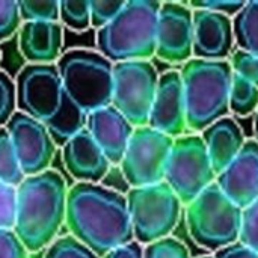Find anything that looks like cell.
<instances>
[{
  "label": "cell",
  "mask_w": 258,
  "mask_h": 258,
  "mask_svg": "<svg viewBox=\"0 0 258 258\" xmlns=\"http://www.w3.org/2000/svg\"><path fill=\"white\" fill-rule=\"evenodd\" d=\"M213 258H258V254L237 240L236 243L216 251Z\"/></svg>",
  "instance_id": "obj_37"
},
{
  "label": "cell",
  "mask_w": 258,
  "mask_h": 258,
  "mask_svg": "<svg viewBox=\"0 0 258 258\" xmlns=\"http://www.w3.org/2000/svg\"><path fill=\"white\" fill-rule=\"evenodd\" d=\"M21 20L24 21H51L60 18L57 0H23L18 2Z\"/></svg>",
  "instance_id": "obj_26"
},
{
  "label": "cell",
  "mask_w": 258,
  "mask_h": 258,
  "mask_svg": "<svg viewBox=\"0 0 258 258\" xmlns=\"http://www.w3.org/2000/svg\"><path fill=\"white\" fill-rule=\"evenodd\" d=\"M174 138L148 125L135 128L125 154L119 163L130 187H145L165 181L166 165Z\"/></svg>",
  "instance_id": "obj_10"
},
{
  "label": "cell",
  "mask_w": 258,
  "mask_h": 258,
  "mask_svg": "<svg viewBox=\"0 0 258 258\" xmlns=\"http://www.w3.org/2000/svg\"><path fill=\"white\" fill-rule=\"evenodd\" d=\"M103 258H144V248L136 240L115 248L113 251L107 252Z\"/></svg>",
  "instance_id": "obj_38"
},
{
  "label": "cell",
  "mask_w": 258,
  "mask_h": 258,
  "mask_svg": "<svg viewBox=\"0 0 258 258\" xmlns=\"http://www.w3.org/2000/svg\"><path fill=\"white\" fill-rule=\"evenodd\" d=\"M60 21L71 30L83 32L91 26L89 0H62L59 2Z\"/></svg>",
  "instance_id": "obj_25"
},
{
  "label": "cell",
  "mask_w": 258,
  "mask_h": 258,
  "mask_svg": "<svg viewBox=\"0 0 258 258\" xmlns=\"http://www.w3.org/2000/svg\"><path fill=\"white\" fill-rule=\"evenodd\" d=\"M17 216V187L0 181V228L14 230Z\"/></svg>",
  "instance_id": "obj_34"
},
{
  "label": "cell",
  "mask_w": 258,
  "mask_h": 258,
  "mask_svg": "<svg viewBox=\"0 0 258 258\" xmlns=\"http://www.w3.org/2000/svg\"><path fill=\"white\" fill-rule=\"evenodd\" d=\"M18 44L30 63H54L62 56V24L59 21H24L20 27Z\"/></svg>",
  "instance_id": "obj_19"
},
{
  "label": "cell",
  "mask_w": 258,
  "mask_h": 258,
  "mask_svg": "<svg viewBox=\"0 0 258 258\" xmlns=\"http://www.w3.org/2000/svg\"><path fill=\"white\" fill-rule=\"evenodd\" d=\"M258 109V88L243 77L233 73L230 91V110L236 115L246 116Z\"/></svg>",
  "instance_id": "obj_23"
},
{
  "label": "cell",
  "mask_w": 258,
  "mask_h": 258,
  "mask_svg": "<svg viewBox=\"0 0 258 258\" xmlns=\"http://www.w3.org/2000/svg\"><path fill=\"white\" fill-rule=\"evenodd\" d=\"M192 11L194 57L206 60H227V57L231 56L234 45V30L231 17L206 9Z\"/></svg>",
  "instance_id": "obj_16"
},
{
  "label": "cell",
  "mask_w": 258,
  "mask_h": 258,
  "mask_svg": "<svg viewBox=\"0 0 258 258\" xmlns=\"http://www.w3.org/2000/svg\"><path fill=\"white\" fill-rule=\"evenodd\" d=\"M218 187L242 210L258 200V144L255 139L245 142L239 156L216 175Z\"/></svg>",
  "instance_id": "obj_15"
},
{
  "label": "cell",
  "mask_w": 258,
  "mask_h": 258,
  "mask_svg": "<svg viewBox=\"0 0 258 258\" xmlns=\"http://www.w3.org/2000/svg\"><path fill=\"white\" fill-rule=\"evenodd\" d=\"M233 30L239 50L258 56V0L246 2L233 18Z\"/></svg>",
  "instance_id": "obj_22"
},
{
  "label": "cell",
  "mask_w": 258,
  "mask_h": 258,
  "mask_svg": "<svg viewBox=\"0 0 258 258\" xmlns=\"http://www.w3.org/2000/svg\"><path fill=\"white\" fill-rule=\"evenodd\" d=\"M242 212L213 183L186 206L189 234L197 245L216 252L239 240Z\"/></svg>",
  "instance_id": "obj_6"
},
{
  "label": "cell",
  "mask_w": 258,
  "mask_h": 258,
  "mask_svg": "<svg viewBox=\"0 0 258 258\" xmlns=\"http://www.w3.org/2000/svg\"><path fill=\"white\" fill-rule=\"evenodd\" d=\"M17 107L20 112L50 122L62 109L67 92L56 63H29L17 76Z\"/></svg>",
  "instance_id": "obj_11"
},
{
  "label": "cell",
  "mask_w": 258,
  "mask_h": 258,
  "mask_svg": "<svg viewBox=\"0 0 258 258\" xmlns=\"http://www.w3.org/2000/svg\"><path fill=\"white\" fill-rule=\"evenodd\" d=\"M245 5L246 2H240V0H203V2L194 0L187 3L190 9H206V11L224 14L228 17H236Z\"/></svg>",
  "instance_id": "obj_35"
},
{
  "label": "cell",
  "mask_w": 258,
  "mask_h": 258,
  "mask_svg": "<svg viewBox=\"0 0 258 258\" xmlns=\"http://www.w3.org/2000/svg\"><path fill=\"white\" fill-rule=\"evenodd\" d=\"M239 242L258 254V200L242 212Z\"/></svg>",
  "instance_id": "obj_32"
},
{
  "label": "cell",
  "mask_w": 258,
  "mask_h": 258,
  "mask_svg": "<svg viewBox=\"0 0 258 258\" xmlns=\"http://www.w3.org/2000/svg\"><path fill=\"white\" fill-rule=\"evenodd\" d=\"M165 181L171 186L183 206L192 203L216 181V174L201 135H183L174 139Z\"/></svg>",
  "instance_id": "obj_9"
},
{
  "label": "cell",
  "mask_w": 258,
  "mask_h": 258,
  "mask_svg": "<svg viewBox=\"0 0 258 258\" xmlns=\"http://www.w3.org/2000/svg\"><path fill=\"white\" fill-rule=\"evenodd\" d=\"M86 130L112 165H119L135 127L112 104L88 115Z\"/></svg>",
  "instance_id": "obj_17"
},
{
  "label": "cell",
  "mask_w": 258,
  "mask_h": 258,
  "mask_svg": "<svg viewBox=\"0 0 258 258\" xmlns=\"http://www.w3.org/2000/svg\"><path fill=\"white\" fill-rule=\"evenodd\" d=\"M62 148L65 168L79 183L98 184L110 169L112 163L86 128L71 138Z\"/></svg>",
  "instance_id": "obj_18"
},
{
  "label": "cell",
  "mask_w": 258,
  "mask_h": 258,
  "mask_svg": "<svg viewBox=\"0 0 258 258\" xmlns=\"http://www.w3.org/2000/svg\"><path fill=\"white\" fill-rule=\"evenodd\" d=\"M201 138L216 175L239 156L246 142L240 125L230 116L213 122L201 133Z\"/></svg>",
  "instance_id": "obj_20"
},
{
  "label": "cell",
  "mask_w": 258,
  "mask_h": 258,
  "mask_svg": "<svg viewBox=\"0 0 258 258\" xmlns=\"http://www.w3.org/2000/svg\"><path fill=\"white\" fill-rule=\"evenodd\" d=\"M65 224L100 258L135 240L125 195L94 183H76L68 190Z\"/></svg>",
  "instance_id": "obj_1"
},
{
  "label": "cell",
  "mask_w": 258,
  "mask_h": 258,
  "mask_svg": "<svg viewBox=\"0 0 258 258\" xmlns=\"http://www.w3.org/2000/svg\"><path fill=\"white\" fill-rule=\"evenodd\" d=\"M21 27L20 5L17 0H0V41L11 38Z\"/></svg>",
  "instance_id": "obj_33"
},
{
  "label": "cell",
  "mask_w": 258,
  "mask_h": 258,
  "mask_svg": "<svg viewBox=\"0 0 258 258\" xmlns=\"http://www.w3.org/2000/svg\"><path fill=\"white\" fill-rule=\"evenodd\" d=\"M201 258H213V257H201Z\"/></svg>",
  "instance_id": "obj_40"
},
{
  "label": "cell",
  "mask_w": 258,
  "mask_h": 258,
  "mask_svg": "<svg viewBox=\"0 0 258 258\" xmlns=\"http://www.w3.org/2000/svg\"><path fill=\"white\" fill-rule=\"evenodd\" d=\"M162 3L128 0L121 12L97 32V48L112 63L150 60L156 54L157 20Z\"/></svg>",
  "instance_id": "obj_4"
},
{
  "label": "cell",
  "mask_w": 258,
  "mask_h": 258,
  "mask_svg": "<svg viewBox=\"0 0 258 258\" xmlns=\"http://www.w3.org/2000/svg\"><path fill=\"white\" fill-rule=\"evenodd\" d=\"M254 132H255V141L258 144V109H257V115H255V122H254Z\"/></svg>",
  "instance_id": "obj_39"
},
{
  "label": "cell",
  "mask_w": 258,
  "mask_h": 258,
  "mask_svg": "<svg viewBox=\"0 0 258 258\" xmlns=\"http://www.w3.org/2000/svg\"><path fill=\"white\" fill-rule=\"evenodd\" d=\"M159 77L151 60L113 63L112 106L118 109L135 128L148 125Z\"/></svg>",
  "instance_id": "obj_8"
},
{
  "label": "cell",
  "mask_w": 258,
  "mask_h": 258,
  "mask_svg": "<svg viewBox=\"0 0 258 258\" xmlns=\"http://www.w3.org/2000/svg\"><path fill=\"white\" fill-rule=\"evenodd\" d=\"M6 130L26 177L38 175L50 169L56 144L45 124L17 110L6 124Z\"/></svg>",
  "instance_id": "obj_12"
},
{
  "label": "cell",
  "mask_w": 258,
  "mask_h": 258,
  "mask_svg": "<svg viewBox=\"0 0 258 258\" xmlns=\"http://www.w3.org/2000/svg\"><path fill=\"white\" fill-rule=\"evenodd\" d=\"M194 11L187 3H162L157 20L156 56L171 63H186L192 59Z\"/></svg>",
  "instance_id": "obj_13"
},
{
  "label": "cell",
  "mask_w": 258,
  "mask_h": 258,
  "mask_svg": "<svg viewBox=\"0 0 258 258\" xmlns=\"http://www.w3.org/2000/svg\"><path fill=\"white\" fill-rule=\"evenodd\" d=\"M88 113L83 112L68 95L59 113L45 124L51 139L56 145L63 147L71 138H74L79 132L86 128Z\"/></svg>",
  "instance_id": "obj_21"
},
{
  "label": "cell",
  "mask_w": 258,
  "mask_h": 258,
  "mask_svg": "<svg viewBox=\"0 0 258 258\" xmlns=\"http://www.w3.org/2000/svg\"><path fill=\"white\" fill-rule=\"evenodd\" d=\"M124 0H89L91 26L101 29L109 24L124 8Z\"/></svg>",
  "instance_id": "obj_29"
},
{
  "label": "cell",
  "mask_w": 258,
  "mask_h": 258,
  "mask_svg": "<svg viewBox=\"0 0 258 258\" xmlns=\"http://www.w3.org/2000/svg\"><path fill=\"white\" fill-rule=\"evenodd\" d=\"M187 128L198 133L225 118L230 110L233 68L230 60L189 59L180 70Z\"/></svg>",
  "instance_id": "obj_3"
},
{
  "label": "cell",
  "mask_w": 258,
  "mask_h": 258,
  "mask_svg": "<svg viewBox=\"0 0 258 258\" xmlns=\"http://www.w3.org/2000/svg\"><path fill=\"white\" fill-rule=\"evenodd\" d=\"M125 198L135 240L142 246L169 237L180 221L183 204L166 181L132 187Z\"/></svg>",
  "instance_id": "obj_7"
},
{
  "label": "cell",
  "mask_w": 258,
  "mask_h": 258,
  "mask_svg": "<svg viewBox=\"0 0 258 258\" xmlns=\"http://www.w3.org/2000/svg\"><path fill=\"white\" fill-rule=\"evenodd\" d=\"M67 183L53 169L26 177L17 187L14 233L29 252L53 243L67 218Z\"/></svg>",
  "instance_id": "obj_2"
},
{
  "label": "cell",
  "mask_w": 258,
  "mask_h": 258,
  "mask_svg": "<svg viewBox=\"0 0 258 258\" xmlns=\"http://www.w3.org/2000/svg\"><path fill=\"white\" fill-rule=\"evenodd\" d=\"M148 127L174 139L184 135L187 128L186 101L180 71L171 70L159 77L156 97L150 112Z\"/></svg>",
  "instance_id": "obj_14"
},
{
  "label": "cell",
  "mask_w": 258,
  "mask_h": 258,
  "mask_svg": "<svg viewBox=\"0 0 258 258\" xmlns=\"http://www.w3.org/2000/svg\"><path fill=\"white\" fill-rule=\"evenodd\" d=\"M67 95L88 115L112 104L113 63L100 51L73 48L56 62Z\"/></svg>",
  "instance_id": "obj_5"
},
{
  "label": "cell",
  "mask_w": 258,
  "mask_h": 258,
  "mask_svg": "<svg viewBox=\"0 0 258 258\" xmlns=\"http://www.w3.org/2000/svg\"><path fill=\"white\" fill-rule=\"evenodd\" d=\"M44 258H100L73 236L56 239L47 249Z\"/></svg>",
  "instance_id": "obj_27"
},
{
  "label": "cell",
  "mask_w": 258,
  "mask_h": 258,
  "mask_svg": "<svg viewBox=\"0 0 258 258\" xmlns=\"http://www.w3.org/2000/svg\"><path fill=\"white\" fill-rule=\"evenodd\" d=\"M29 251L14 230L0 228V258H27Z\"/></svg>",
  "instance_id": "obj_36"
},
{
  "label": "cell",
  "mask_w": 258,
  "mask_h": 258,
  "mask_svg": "<svg viewBox=\"0 0 258 258\" xmlns=\"http://www.w3.org/2000/svg\"><path fill=\"white\" fill-rule=\"evenodd\" d=\"M144 258H190L186 245L174 237H165L144 248Z\"/></svg>",
  "instance_id": "obj_28"
},
{
  "label": "cell",
  "mask_w": 258,
  "mask_h": 258,
  "mask_svg": "<svg viewBox=\"0 0 258 258\" xmlns=\"http://www.w3.org/2000/svg\"><path fill=\"white\" fill-rule=\"evenodd\" d=\"M17 89L15 82L11 77L0 71V128L9 122L12 115L17 112Z\"/></svg>",
  "instance_id": "obj_30"
},
{
  "label": "cell",
  "mask_w": 258,
  "mask_h": 258,
  "mask_svg": "<svg viewBox=\"0 0 258 258\" xmlns=\"http://www.w3.org/2000/svg\"><path fill=\"white\" fill-rule=\"evenodd\" d=\"M230 65L233 73L251 82L258 88V56L243 50H233L230 56Z\"/></svg>",
  "instance_id": "obj_31"
},
{
  "label": "cell",
  "mask_w": 258,
  "mask_h": 258,
  "mask_svg": "<svg viewBox=\"0 0 258 258\" xmlns=\"http://www.w3.org/2000/svg\"><path fill=\"white\" fill-rule=\"evenodd\" d=\"M26 175L21 171L18 157L11 142V136L6 127H3L0 128V181L18 187Z\"/></svg>",
  "instance_id": "obj_24"
}]
</instances>
